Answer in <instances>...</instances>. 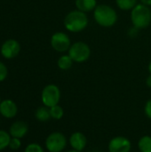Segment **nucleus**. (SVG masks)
<instances>
[{"label": "nucleus", "instance_id": "obj_26", "mask_svg": "<svg viewBox=\"0 0 151 152\" xmlns=\"http://www.w3.org/2000/svg\"><path fill=\"white\" fill-rule=\"evenodd\" d=\"M148 70H149V73H150V74H151V61H150L149 65H148Z\"/></svg>", "mask_w": 151, "mask_h": 152}, {"label": "nucleus", "instance_id": "obj_20", "mask_svg": "<svg viewBox=\"0 0 151 152\" xmlns=\"http://www.w3.org/2000/svg\"><path fill=\"white\" fill-rule=\"evenodd\" d=\"M24 152H44V150L39 143L31 142L26 146Z\"/></svg>", "mask_w": 151, "mask_h": 152}, {"label": "nucleus", "instance_id": "obj_2", "mask_svg": "<svg viewBox=\"0 0 151 152\" xmlns=\"http://www.w3.org/2000/svg\"><path fill=\"white\" fill-rule=\"evenodd\" d=\"M66 30L71 33H79L84 31L89 25V19L85 12L77 9L69 12L63 20Z\"/></svg>", "mask_w": 151, "mask_h": 152}, {"label": "nucleus", "instance_id": "obj_3", "mask_svg": "<svg viewBox=\"0 0 151 152\" xmlns=\"http://www.w3.org/2000/svg\"><path fill=\"white\" fill-rule=\"evenodd\" d=\"M130 12L131 22L136 29H145L151 25V9L150 6L138 3Z\"/></svg>", "mask_w": 151, "mask_h": 152}, {"label": "nucleus", "instance_id": "obj_5", "mask_svg": "<svg viewBox=\"0 0 151 152\" xmlns=\"http://www.w3.org/2000/svg\"><path fill=\"white\" fill-rule=\"evenodd\" d=\"M61 97V93L58 86L49 84L45 86L41 92V102L47 108L58 105Z\"/></svg>", "mask_w": 151, "mask_h": 152}, {"label": "nucleus", "instance_id": "obj_27", "mask_svg": "<svg viewBox=\"0 0 151 152\" xmlns=\"http://www.w3.org/2000/svg\"><path fill=\"white\" fill-rule=\"evenodd\" d=\"M66 152H80V151H74V150H70V151H68Z\"/></svg>", "mask_w": 151, "mask_h": 152}, {"label": "nucleus", "instance_id": "obj_13", "mask_svg": "<svg viewBox=\"0 0 151 152\" xmlns=\"http://www.w3.org/2000/svg\"><path fill=\"white\" fill-rule=\"evenodd\" d=\"M97 5V0H75L76 9L85 13L93 12Z\"/></svg>", "mask_w": 151, "mask_h": 152}, {"label": "nucleus", "instance_id": "obj_1", "mask_svg": "<svg viewBox=\"0 0 151 152\" xmlns=\"http://www.w3.org/2000/svg\"><path fill=\"white\" fill-rule=\"evenodd\" d=\"M93 19L96 24L102 28L113 27L118 20V15L114 7L107 4H101L93 10Z\"/></svg>", "mask_w": 151, "mask_h": 152}, {"label": "nucleus", "instance_id": "obj_10", "mask_svg": "<svg viewBox=\"0 0 151 152\" xmlns=\"http://www.w3.org/2000/svg\"><path fill=\"white\" fill-rule=\"evenodd\" d=\"M18 106L10 99H5L0 103V115L7 119H12L17 116Z\"/></svg>", "mask_w": 151, "mask_h": 152}, {"label": "nucleus", "instance_id": "obj_9", "mask_svg": "<svg viewBox=\"0 0 151 152\" xmlns=\"http://www.w3.org/2000/svg\"><path fill=\"white\" fill-rule=\"evenodd\" d=\"M0 51L4 58L13 59L19 54L20 51V45L15 39H8L3 43Z\"/></svg>", "mask_w": 151, "mask_h": 152}, {"label": "nucleus", "instance_id": "obj_11", "mask_svg": "<svg viewBox=\"0 0 151 152\" xmlns=\"http://www.w3.org/2000/svg\"><path fill=\"white\" fill-rule=\"evenodd\" d=\"M69 143L72 150L82 152L86 147V136L81 132H74L69 138Z\"/></svg>", "mask_w": 151, "mask_h": 152}, {"label": "nucleus", "instance_id": "obj_15", "mask_svg": "<svg viewBox=\"0 0 151 152\" xmlns=\"http://www.w3.org/2000/svg\"><path fill=\"white\" fill-rule=\"evenodd\" d=\"M35 118L39 122H46V121L50 120L51 119L50 109L45 106L37 108L35 112Z\"/></svg>", "mask_w": 151, "mask_h": 152}, {"label": "nucleus", "instance_id": "obj_22", "mask_svg": "<svg viewBox=\"0 0 151 152\" xmlns=\"http://www.w3.org/2000/svg\"><path fill=\"white\" fill-rule=\"evenodd\" d=\"M8 75V70L6 66L0 61V82H3L4 80H5V78L7 77Z\"/></svg>", "mask_w": 151, "mask_h": 152}, {"label": "nucleus", "instance_id": "obj_23", "mask_svg": "<svg viewBox=\"0 0 151 152\" xmlns=\"http://www.w3.org/2000/svg\"><path fill=\"white\" fill-rule=\"evenodd\" d=\"M144 113L146 115V117L148 118L151 119V99L147 101V102L145 103L144 106Z\"/></svg>", "mask_w": 151, "mask_h": 152}, {"label": "nucleus", "instance_id": "obj_24", "mask_svg": "<svg viewBox=\"0 0 151 152\" xmlns=\"http://www.w3.org/2000/svg\"><path fill=\"white\" fill-rule=\"evenodd\" d=\"M146 85L149 88H151V74H150L146 78Z\"/></svg>", "mask_w": 151, "mask_h": 152}, {"label": "nucleus", "instance_id": "obj_12", "mask_svg": "<svg viewBox=\"0 0 151 152\" xmlns=\"http://www.w3.org/2000/svg\"><path fill=\"white\" fill-rule=\"evenodd\" d=\"M8 132L12 137L22 139L28 134V124L26 122L21 121V120H18V121L13 122L11 125Z\"/></svg>", "mask_w": 151, "mask_h": 152}, {"label": "nucleus", "instance_id": "obj_14", "mask_svg": "<svg viewBox=\"0 0 151 152\" xmlns=\"http://www.w3.org/2000/svg\"><path fill=\"white\" fill-rule=\"evenodd\" d=\"M74 61L68 53L62 54L57 60V66L61 70H69L72 68Z\"/></svg>", "mask_w": 151, "mask_h": 152}, {"label": "nucleus", "instance_id": "obj_7", "mask_svg": "<svg viewBox=\"0 0 151 152\" xmlns=\"http://www.w3.org/2000/svg\"><path fill=\"white\" fill-rule=\"evenodd\" d=\"M50 44L52 48L55 52L60 53H68L72 43L69 36L67 33L63 31H57L52 35Z\"/></svg>", "mask_w": 151, "mask_h": 152}, {"label": "nucleus", "instance_id": "obj_28", "mask_svg": "<svg viewBox=\"0 0 151 152\" xmlns=\"http://www.w3.org/2000/svg\"><path fill=\"white\" fill-rule=\"evenodd\" d=\"M90 152H100V151H90Z\"/></svg>", "mask_w": 151, "mask_h": 152}, {"label": "nucleus", "instance_id": "obj_8", "mask_svg": "<svg viewBox=\"0 0 151 152\" xmlns=\"http://www.w3.org/2000/svg\"><path fill=\"white\" fill-rule=\"evenodd\" d=\"M109 152H130L132 150L131 141L125 136H115L108 145Z\"/></svg>", "mask_w": 151, "mask_h": 152}, {"label": "nucleus", "instance_id": "obj_6", "mask_svg": "<svg viewBox=\"0 0 151 152\" xmlns=\"http://www.w3.org/2000/svg\"><path fill=\"white\" fill-rule=\"evenodd\" d=\"M68 139L61 132L51 133L44 141V146L48 152H62L67 147Z\"/></svg>", "mask_w": 151, "mask_h": 152}, {"label": "nucleus", "instance_id": "obj_21", "mask_svg": "<svg viewBox=\"0 0 151 152\" xmlns=\"http://www.w3.org/2000/svg\"><path fill=\"white\" fill-rule=\"evenodd\" d=\"M21 146V141L20 139L19 138H14V137H12L11 141H10V144H9V148L11 150H13V151H17L20 148Z\"/></svg>", "mask_w": 151, "mask_h": 152}, {"label": "nucleus", "instance_id": "obj_29", "mask_svg": "<svg viewBox=\"0 0 151 152\" xmlns=\"http://www.w3.org/2000/svg\"><path fill=\"white\" fill-rule=\"evenodd\" d=\"M1 102H2V101H1V98H0V103H1Z\"/></svg>", "mask_w": 151, "mask_h": 152}, {"label": "nucleus", "instance_id": "obj_19", "mask_svg": "<svg viewBox=\"0 0 151 152\" xmlns=\"http://www.w3.org/2000/svg\"><path fill=\"white\" fill-rule=\"evenodd\" d=\"M50 109V114H51V118L54 120H61L63 116H64V110L61 106L55 105L53 107L49 108Z\"/></svg>", "mask_w": 151, "mask_h": 152}, {"label": "nucleus", "instance_id": "obj_17", "mask_svg": "<svg viewBox=\"0 0 151 152\" xmlns=\"http://www.w3.org/2000/svg\"><path fill=\"white\" fill-rule=\"evenodd\" d=\"M138 148L140 152H151V136H142L138 142Z\"/></svg>", "mask_w": 151, "mask_h": 152}, {"label": "nucleus", "instance_id": "obj_16", "mask_svg": "<svg viewBox=\"0 0 151 152\" xmlns=\"http://www.w3.org/2000/svg\"><path fill=\"white\" fill-rule=\"evenodd\" d=\"M117 6L125 12L132 11L133 7L139 3V0H115Z\"/></svg>", "mask_w": 151, "mask_h": 152}, {"label": "nucleus", "instance_id": "obj_18", "mask_svg": "<svg viewBox=\"0 0 151 152\" xmlns=\"http://www.w3.org/2000/svg\"><path fill=\"white\" fill-rule=\"evenodd\" d=\"M11 139L12 136L10 135L9 132L0 130V151L5 150L6 148H9Z\"/></svg>", "mask_w": 151, "mask_h": 152}, {"label": "nucleus", "instance_id": "obj_25", "mask_svg": "<svg viewBox=\"0 0 151 152\" xmlns=\"http://www.w3.org/2000/svg\"><path fill=\"white\" fill-rule=\"evenodd\" d=\"M140 3L145 4V5H148V6H151V0H139Z\"/></svg>", "mask_w": 151, "mask_h": 152}, {"label": "nucleus", "instance_id": "obj_4", "mask_svg": "<svg viewBox=\"0 0 151 152\" xmlns=\"http://www.w3.org/2000/svg\"><path fill=\"white\" fill-rule=\"evenodd\" d=\"M68 54L76 63H84L87 61L92 54L91 48L88 44L84 41H76L71 44Z\"/></svg>", "mask_w": 151, "mask_h": 152}]
</instances>
